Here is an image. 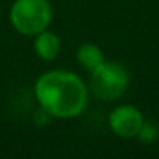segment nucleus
Segmentation results:
<instances>
[{
    "mask_svg": "<svg viewBox=\"0 0 159 159\" xmlns=\"http://www.w3.org/2000/svg\"><path fill=\"white\" fill-rule=\"evenodd\" d=\"M34 94L41 108L58 119L80 116L86 109L89 98L84 81L69 70L42 73L34 84Z\"/></svg>",
    "mask_w": 159,
    "mask_h": 159,
    "instance_id": "nucleus-1",
    "label": "nucleus"
},
{
    "mask_svg": "<svg viewBox=\"0 0 159 159\" xmlns=\"http://www.w3.org/2000/svg\"><path fill=\"white\" fill-rule=\"evenodd\" d=\"M129 84L126 69L112 61H105L102 66L91 72V89L100 100L111 102L120 98Z\"/></svg>",
    "mask_w": 159,
    "mask_h": 159,
    "instance_id": "nucleus-3",
    "label": "nucleus"
},
{
    "mask_svg": "<svg viewBox=\"0 0 159 159\" xmlns=\"http://www.w3.org/2000/svg\"><path fill=\"white\" fill-rule=\"evenodd\" d=\"M34 52L44 61H53L61 52V39L48 28L38 33L34 39Z\"/></svg>",
    "mask_w": 159,
    "mask_h": 159,
    "instance_id": "nucleus-5",
    "label": "nucleus"
},
{
    "mask_svg": "<svg viewBox=\"0 0 159 159\" xmlns=\"http://www.w3.org/2000/svg\"><path fill=\"white\" fill-rule=\"evenodd\" d=\"M52 16V5L48 0H16L10 11L11 25L25 36H36L47 30Z\"/></svg>",
    "mask_w": 159,
    "mask_h": 159,
    "instance_id": "nucleus-2",
    "label": "nucleus"
},
{
    "mask_svg": "<svg viewBox=\"0 0 159 159\" xmlns=\"http://www.w3.org/2000/svg\"><path fill=\"white\" fill-rule=\"evenodd\" d=\"M157 134H159L157 126L154 123H151V122H145L143 120V123H142V126H140V129H139V133H137L136 137H139L145 143H150V142H153V140L157 139Z\"/></svg>",
    "mask_w": 159,
    "mask_h": 159,
    "instance_id": "nucleus-7",
    "label": "nucleus"
},
{
    "mask_svg": "<svg viewBox=\"0 0 159 159\" xmlns=\"http://www.w3.org/2000/svg\"><path fill=\"white\" fill-rule=\"evenodd\" d=\"M76 59L84 69H88L89 72H92L94 69H97L98 66H102L105 62V55L102 52V48L97 44L92 42H86L81 44L76 50Z\"/></svg>",
    "mask_w": 159,
    "mask_h": 159,
    "instance_id": "nucleus-6",
    "label": "nucleus"
},
{
    "mask_svg": "<svg viewBox=\"0 0 159 159\" xmlns=\"http://www.w3.org/2000/svg\"><path fill=\"white\" fill-rule=\"evenodd\" d=\"M142 123H143V116L133 105H122L116 108L109 116L111 129L119 137H123V139L136 137Z\"/></svg>",
    "mask_w": 159,
    "mask_h": 159,
    "instance_id": "nucleus-4",
    "label": "nucleus"
}]
</instances>
